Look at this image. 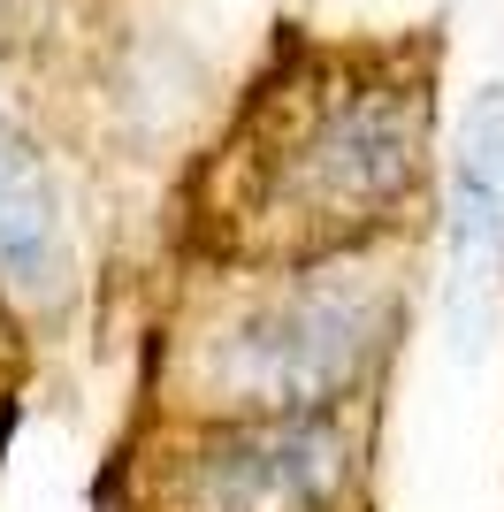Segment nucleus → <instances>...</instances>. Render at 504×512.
Masks as SVG:
<instances>
[{"label": "nucleus", "mask_w": 504, "mask_h": 512, "mask_svg": "<svg viewBox=\"0 0 504 512\" xmlns=\"http://www.w3.org/2000/svg\"><path fill=\"white\" fill-rule=\"evenodd\" d=\"M367 413L153 421L123 467V512H359Z\"/></svg>", "instance_id": "3"}, {"label": "nucleus", "mask_w": 504, "mask_h": 512, "mask_svg": "<svg viewBox=\"0 0 504 512\" xmlns=\"http://www.w3.org/2000/svg\"><path fill=\"white\" fill-rule=\"evenodd\" d=\"M77 291H84V237L62 176H54V153L0 100V314L23 337H39V329L69 321Z\"/></svg>", "instance_id": "5"}, {"label": "nucleus", "mask_w": 504, "mask_h": 512, "mask_svg": "<svg viewBox=\"0 0 504 512\" xmlns=\"http://www.w3.org/2000/svg\"><path fill=\"white\" fill-rule=\"evenodd\" d=\"M428 54L298 46L237 107L207 176L214 260H321L398 245L428 184Z\"/></svg>", "instance_id": "1"}, {"label": "nucleus", "mask_w": 504, "mask_h": 512, "mask_svg": "<svg viewBox=\"0 0 504 512\" xmlns=\"http://www.w3.org/2000/svg\"><path fill=\"white\" fill-rule=\"evenodd\" d=\"M23 352H31V337L0 314V406H8V398H16V383H23Z\"/></svg>", "instance_id": "6"}, {"label": "nucleus", "mask_w": 504, "mask_h": 512, "mask_svg": "<svg viewBox=\"0 0 504 512\" xmlns=\"http://www.w3.org/2000/svg\"><path fill=\"white\" fill-rule=\"evenodd\" d=\"M413 329L398 245L321 260H222V276L153 344V421L367 413Z\"/></svg>", "instance_id": "2"}, {"label": "nucleus", "mask_w": 504, "mask_h": 512, "mask_svg": "<svg viewBox=\"0 0 504 512\" xmlns=\"http://www.w3.org/2000/svg\"><path fill=\"white\" fill-rule=\"evenodd\" d=\"M436 237H443V276H436V321L443 352L474 367L504 321V85H482L451 123L436 184Z\"/></svg>", "instance_id": "4"}]
</instances>
